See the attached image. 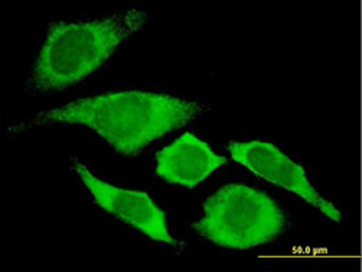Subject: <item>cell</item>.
Listing matches in <instances>:
<instances>
[{
	"label": "cell",
	"instance_id": "1",
	"mask_svg": "<svg viewBox=\"0 0 362 272\" xmlns=\"http://www.w3.org/2000/svg\"><path fill=\"white\" fill-rule=\"evenodd\" d=\"M207 109L209 106L197 102L129 90L86 97L41 112L29 122L9 128V132L58 124L83 125L93 129L116 153L134 157L151 142L189 125Z\"/></svg>",
	"mask_w": 362,
	"mask_h": 272
},
{
	"label": "cell",
	"instance_id": "2",
	"mask_svg": "<svg viewBox=\"0 0 362 272\" xmlns=\"http://www.w3.org/2000/svg\"><path fill=\"white\" fill-rule=\"evenodd\" d=\"M148 13L129 9L86 22H57L34 63L28 90L51 93L95 73L129 37L148 22Z\"/></svg>",
	"mask_w": 362,
	"mask_h": 272
},
{
	"label": "cell",
	"instance_id": "3",
	"mask_svg": "<svg viewBox=\"0 0 362 272\" xmlns=\"http://www.w3.org/2000/svg\"><path fill=\"white\" fill-rule=\"evenodd\" d=\"M286 216L267 194L244 184H228L210 196L203 216L193 225L197 235L223 248L250 249L276 239Z\"/></svg>",
	"mask_w": 362,
	"mask_h": 272
},
{
	"label": "cell",
	"instance_id": "4",
	"mask_svg": "<svg viewBox=\"0 0 362 272\" xmlns=\"http://www.w3.org/2000/svg\"><path fill=\"white\" fill-rule=\"evenodd\" d=\"M229 153L236 162L243 164L251 172L269 183L281 186L306 200L310 206L320 210L327 219L337 223L342 220L341 211L313 189L306 171L273 143L262 141L230 142Z\"/></svg>",
	"mask_w": 362,
	"mask_h": 272
},
{
	"label": "cell",
	"instance_id": "5",
	"mask_svg": "<svg viewBox=\"0 0 362 272\" xmlns=\"http://www.w3.org/2000/svg\"><path fill=\"white\" fill-rule=\"evenodd\" d=\"M71 168L81 178L88 191L92 193L99 207L106 210L107 213L136 227L151 239L171 247L177 244L168 232L163 210L146 193L107 184L90 172L78 160H73Z\"/></svg>",
	"mask_w": 362,
	"mask_h": 272
},
{
	"label": "cell",
	"instance_id": "6",
	"mask_svg": "<svg viewBox=\"0 0 362 272\" xmlns=\"http://www.w3.org/2000/svg\"><path fill=\"white\" fill-rule=\"evenodd\" d=\"M226 160L193 134L181 135L157 154V175L167 183L193 189Z\"/></svg>",
	"mask_w": 362,
	"mask_h": 272
}]
</instances>
